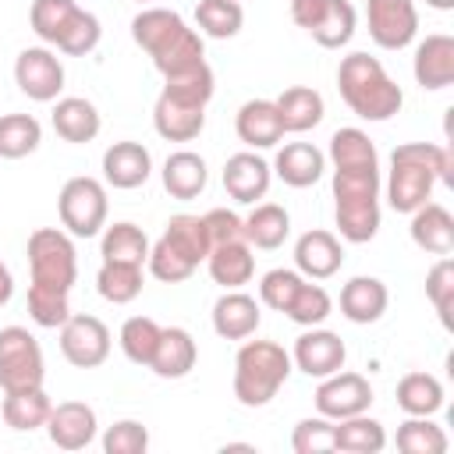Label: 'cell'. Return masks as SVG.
<instances>
[{"mask_svg":"<svg viewBox=\"0 0 454 454\" xmlns=\"http://www.w3.org/2000/svg\"><path fill=\"white\" fill-rule=\"evenodd\" d=\"M333 163V220L344 241L365 245L380 231V153L362 128L330 135Z\"/></svg>","mask_w":454,"mask_h":454,"instance_id":"obj_1","label":"cell"},{"mask_svg":"<svg viewBox=\"0 0 454 454\" xmlns=\"http://www.w3.org/2000/svg\"><path fill=\"white\" fill-rule=\"evenodd\" d=\"M28 319L43 330H60L71 316L67 294L78 280V252L67 231L39 227L28 234Z\"/></svg>","mask_w":454,"mask_h":454,"instance_id":"obj_2","label":"cell"},{"mask_svg":"<svg viewBox=\"0 0 454 454\" xmlns=\"http://www.w3.org/2000/svg\"><path fill=\"white\" fill-rule=\"evenodd\" d=\"M131 39L149 53L153 67L163 78L181 74L206 60L202 35L177 11H167V7H142L131 18Z\"/></svg>","mask_w":454,"mask_h":454,"instance_id":"obj_3","label":"cell"},{"mask_svg":"<svg viewBox=\"0 0 454 454\" xmlns=\"http://www.w3.org/2000/svg\"><path fill=\"white\" fill-rule=\"evenodd\" d=\"M436 181H450V149L436 142H401L390 153L387 202L394 213H415L429 202Z\"/></svg>","mask_w":454,"mask_h":454,"instance_id":"obj_4","label":"cell"},{"mask_svg":"<svg viewBox=\"0 0 454 454\" xmlns=\"http://www.w3.org/2000/svg\"><path fill=\"white\" fill-rule=\"evenodd\" d=\"M337 92L348 110L362 121H390L404 106L401 85L387 74V67L369 53H348L337 67Z\"/></svg>","mask_w":454,"mask_h":454,"instance_id":"obj_5","label":"cell"},{"mask_svg":"<svg viewBox=\"0 0 454 454\" xmlns=\"http://www.w3.org/2000/svg\"><path fill=\"white\" fill-rule=\"evenodd\" d=\"M209 248L213 241H209L206 220L192 213H177L167 220L156 245H149L145 266L160 284H181L199 270V262H206Z\"/></svg>","mask_w":454,"mask_h":454,"instance_id":"obj_6","label":"cell"},{"mask_svg":"<svg viewBox=\"0 0 454 454\" xmlns=\"http://www.w3.org/2000/svg\"><path fill=\"white\" fill-rule=\"evenodd\" d=\"M291 351L277 340H248L234 355V397L245 408H262L277 397V390L291 376Z\"/></svg>","mask_w":454,"mask_h":454,"instance_id":"obj_7","label":"cell"},{"mask_svg":"<svg viewBox=\"0 0 454 454\" xmlns=\"http://www.w3.org/2000/svg\"><path fill=\"white\" fill-rule=\"evenodd\" d=\"M28 25L43 39V46H53L67 57H85L103 39L99 18L74 0H32Z\"/></svg>","mask_w":454,"mask_h":454,"instance_id":"obj_8","label":"cell"},{"mask_svg":"<svg viewBox=\"0 0 454 454\" xmlns=\"http://www.w3.org/2000/svg\"><path fill=\"white\" fill-rule=\"evenodd\" d=\"M57 213H60V227L71 238H96L106 227V184L96 177H67L60 195H57Z\"/></svg>","mask_w":454,"mask_h":454,"instance_id":"obj_9","label":"cell"},{"mask_svg":"<svg viewBox=\"0 0 454 454\" xmlns=\"http://www.w3.org/2000/svg\"><path fill=\"white\" fill-rule=\"evenodd\" d=\"M291 21L305 28L323 50H340L358 28L351 0H291Z\"/></svg>","mask_w":454,"mask_h":454,"instance_id":"obj_10","label":"cell"},{"mask_svg":"<svg viewBox=\"0 0 454 454\" xmlns=\"http://www.w3.org/2000/svg\"><path fill=\"white\" fill-rule=\"evenodd\" d=\"M43 376H46V362L35 333H28L25 326H4L0 330V390L14 394V390L43 387Z\"/></svg>","mask_w":454,"mask_h":454,"instance_id":"obj_11","label":"cell"},{"mask_svg":"<svg viewBox=\"0 0 454 454\" xmlns=\"http://www.w3.org/2000/svg\"><path fill=\"white\" fill-rule=\"evenodd\" d=\"M60 355L74 369H96L110 358V330L99 316L71 312L60 323Z\"/></svg>","mask_w":454,"mask_h":454,"instance_id":"obj_12","label":"cell"},{"mask_svg":"<svg viewBox=\"0 0 454 454\" xmlns=\"http://www.w3.org/2000/svg\"><path fill=\"white\" fill-rule=\"evenodd\" d=\"M14 85L35 99V103H53L60 99L64 89V64L57 57V50L50 46H25L14 57Z\"/></svg>","mask_w":454,"mask_h":454,"instance_id":"obj_13","label":"cell"},{"mask_svg":"<svg viewBox=\"0 0 454 454\" xmlns=\"http://www.w3.org/2000/svg\"><path fill=\"white\" fill-rule=\"evenodd\" d=\"M369 39L380 50H404L419 35V7L415 0H365Z\"/></svg>","mask_w":454,"mask_h":454,"instance_id":"obj_14","label":"cell"},{"mask_svg":"<svg viewBox=\"0 0 454 454\" xmlns=\"http://www.w3.org/2000/svg\"><path fill=\"white\" fill-rule=\"evenodd\" d=\"M312 401H316V411H319L323 419L337 422V419L369 411V404H372V387H369V380H365L362 372H344V369H337V372H330V376L319 380Z\"/></svg>","mask_w":454,"mask_h":454,"instance_id":"obj_15","label":"cell"},{"mask_svg":"<svg viewBox=\"0 0 454 454\" xmlns=\"http://www.w3.org/2000/svg\"><path fill=\"white\" fill-rule=\"evenodd\" d=\"M344 362H348V348H344L340 333L323 330V326H305V333L291 348V365L312 380H323V376L344 369Z\"/></svg>","mask_w":454,"mask_h":454,"instance_id":"obj_16","label":"cell"},{"mask_svg":"<svg viewBox=\"0 0 454 454\" xmlns=\"http://www.w3.org/2000/svg\"><path fill=\"white\" fill-rule=\"evenodd\" d=\"M270 181H273V170L255 149L234 153L223 163V192L241 206H255L259 199H266Z\"/></svg>","mask_w":454,"mask_h":454,"instance_id":"obj_17","label":"cell"},{"mask_svg":"<svg viewBox=\"0 0 454 454\" xmlns=\"http://www.w3.org/2000/svg\"><path fill=\"white\" fill-rule=\"evenodd\" d=\"M96 411L85 401H60L46 419V436L60 450H85L96 440Z\"/></svg>","mask_w":454,"mask_h":454,"instance_id":"obj_18","label":"cell"},{"mask_svg":"<svg viewBox=\"0 0 454 454\" xmlns=\"http://www.w3.org/2000/svg\"><path fill=\"white\" fill-rule=\"evenodd\" d=\"M344 266V245L333 231H305L294 241V270L309 280H330Z\"/></svg>","mask_w":454,"mask_h":454,"instance_id":"obj_19","label":"cell"},{"mask_svg":"<svg viewBox=\"0 0 454 454\" xmlns=\"http://www.w3.org/2000/svg\"><path fill=\"white\" fill-rule=\"evenodd\" d=\"M411 74L426 92H440L454 82V35L433 32L415 46Z\"/></svg>","mask_w":454,"mask_h":454,"instance_id":"obj_20","label":"cell"},{"mask_svg":"<svg viewBox=\"0 0 454 454\" xmlns=\"http://www.w3.org/2000/svg\"><path fill=\"white\" fill-rule=\"evenodd\" d=\"M153 174V156L142 142H114L106 153H103V181L110 188H121V192H131V188H142Z\"/></svg>","mask_w":454,"mask_h":454,"instance_id":"obj_21","label":"cell"},{"mask_svg":"<svg viewBox=\"0 0 454 454\" xmlns=\"http://www.w3.org/2000/svg\"><path fill=\"white\" fill-rule=\"evenodd\" d=\"M234 131L255 153L259 149H273L287 135L273 99H248V103H241L238 114H234Z\"/></svg>","mask_w":454,"mask_h":454,"instance_id":"obj_22","label":"cell"},{"mask_svg":"<svg viewBox=\"0 0 454 454\" xmlns=\"http://www.w3.org/2000/svg\"><path fill=\"white\" fill-rule=\"evenodd\" d=\"M259 323H262V309L241 287L238 291H223L213 301V330L223 340H245V337H252L259 330Z\"/></svg>","mask_w":454,"mask_h":454,"instance_id":"obj_23","label":"cell"},{"mask_svg":"<svg viewBox=\"0 0 454 454\" xmlns=\"http://www.w3.org/2000/svg\"><path fill=\"white\" fill-rule=\"evenodd\" d=\"M153 128L167 142H192L206 128V106H195V103H184V99L160 92L156 106H153Z\"/></svg>","mask_w":454,"mask_h":454,"instance_id":"obj_24","label":"cell"},{"mask_svg":"<svg viewBox=\"0 0 454 454\" xmlns=\"http://www.w3.org/2000/svg\"><path fill=\"white\" fill-rule=\"evenodd\" d=\"M390 305V291L380 277H351L344 287H340V316L348 323H358V326H369L376 319H383Z\"/></svg>","mask_w":454,"mask_h":454,"instance_id":"obj_25","label":"cell"},{"mask_svg":"<svg viewBox=\"0 0 454 454\" xmlns=\"http://www.w3.org/2000/svg\"><path fill=\"white\" fill-rule=\"evenodd\" d=\"M195 362H199L195 337L184 326H163L160 340H156V351L149 358V369L160 380H181V376H188L195 369Z\"/></svg>","mask_w":454,"mask_h":454,"instance_id":"obj_26","label":"cell"},{"mask_svg":"<svg viewBox=\"0 0 454 454\" xmlns=\"http://www.w3.org/2000/svg\"><path fill=\"white\" fill-rule=\"evenodd\" d=\"M270 170L287 184V188H312L323 170H326V156L323 149H316L312 142H287L277 149Z\"/></svg>","mask_w":454,"mask_h":454,"instance_id":"obj_27","label":"cell"},{"mask_svg":"<svg viewBox=\"0 0 454 454\" xmlns=\"http://www.w3.org/2000/svg\"><path fill=\"white\" fill-rule=\"evenodd\" d=\"M50 121H53V131H57L64 142H71V145L92 142V138L99 135V128H103L99 110H96L85 96H60V99H53Z\"/></svg>","mask_w":454,"mask_h":454,"instance_id":"obj_28","label":"cell"},{"mask_svg":"<svg viewBox=\"0 0 454 454\" xmlns=\"http://www.w3.org/2000/svg\"><path fill=\"white\" fill-rule=\"evenodd\" d=\"M206 266H209L213 284H220L223 291H238L255 277V255H252V245L245 238L213 245L206 255Z\"/></svg>","mask_w":454,"mask_h":454,"instance_id":"obj_29","label":"cell"},{"mask_svg":"<svg viewBox=\"0 0 454 454\" xmlns=\"http://www.w3.org/2000/svg\"><path fill=\"white\" fill-rule=\"evenodd\" d=\"M411 216V241L429 255H450L454 252V216L440 202H422Z\"/></svg>","mask_w":454,"mask_h":454,"instance_id":"obj_30","label":"cell"},{"mask_svg":"<svg viewBox=\"0 0 454 454\" xmlns=\"http://www.w3.org/2000/svg\"><path fill=\"white\" fill-rule=\"evenodd\" d=\"M206 181H209V167H206V160L199 153L177 149V153L167 156V163H163V188L170 192V199H181V202L199 199L206 192Z\"/></svg>","mask_w":454,"mask_h":454,"instance_id":"obj_31","label":"cell"},{"mask_svg":"<svg viewBox=\"0 0 454 454\" xmlns=\"http://www.w3.org/2000/svg\"><path fill=\"white\" fill-rule=\"evenodd\" d=\"M241 231H245V241L252 248L273 252L291 234V213L284 206H277V202H255V209L241 220Z\"/></svg>","mask_w":454,"mask_h":454,"instance_id":"obj_32","label":"cell"},{"mask_svg":"<svg viewBox=\"0 0 454 454\" xmlns=\"http://www.w3.org/2000/svg\"><path fill=\"white\" fill-rule=\"evenodd\" d=\"M333 447L344 454H380L387 447V429L369 411L333 422Z\"/></svg>","mask_w":454,"mask_h":454,"instance_id":"obj_33","label":"cell"},{"mask_svg":"<svg viewBox=\"0 0 454 454\" xmlns=\"http://www.w3.org/2000/svg\"><path fill=\"white\" fill-rule=\"evenodd\" d=\"M273 103H277V114L284 121V131H294V135L316 128L323 121V114H326V103L312 85H291Z\"/></svg>","mask_w":454,"mask_h":454,"instance_id":"obj_34","label":"cell"},{"mask_svg":"<svg viewBox=\"0 0 454 454\" xmlns=\"http://www.w3.org/2000/svg\"><path fill=\"white\" fill-rule=\"evenodd\" d=\"M99 255H103V262H131V266H142L149 259V238H145V231L138 223L117 220V223L103 227Z\"/></svg>","mask_w":454,"mask_h":454,"instance_id":"obj_35","label":"cell"},{"mask_svg":"<svg viewBox=\"0 0 454 454\" xmlns=\"http://www.w3.org/2000/svg\"><path fill=\"white\" fill-rule=\"evenodd\" d=\"M4 422L14 429V433H32L39 426H46L50 411H53V401L43 387H28V390H14V394H4Z\"/></svg>","mask_w":454,"mask_h":454,"instance_id":"obj_36","label":"cell"},{"mask_svg":"<svg viewBox=\"0 0 454 454\" xmlns=\"http://www.w3.org/2000/svg\"><path fill=\"white\" fill-rule=\"evenodd\" d=\"M397 408L404 415H436L443 408V383L433 372H408L397 383Z\"/></svg>","mask_w":454,"mask_h":454,"instance_id":"obj_37","label":"cell"},{"mask_svg":"<svg viewBox=\"0 0 454 454\" xmlns=\"http://www.w3.org/2000/svg\"><path fill=\"white\" fill-rule=\"evenodd\" d=\"M195 25H199V35L234 39L245 25V11L238 0H199L195 4Z\"/></svg>","mask_w":454,"mask_h":454,"instance_id":"obj_38","label":"cell"},{"mask_svg":"<svg viewBox=\"0 0 454 454\" xmlns=\"http://www.w3.org/2000/svg\"><path fill=\"white\" fill-rule=\"evenodd\" d=\"M43 142V124L32 114H4L0 117V160H21L35 153Z\"/></svg>","mask_w":454,"mask_h":454,"instance_id":"obj_39","label":"cell"},{"mask_svg":"<svg viewBox=\"0 0 454 454\" xmlns=\"http://www.w3.org/2000/svg\"><path fill=\"white\" fill-rule=\"evenodd\" d=\"M96 291L110 305H128L142 294V266L131 262H103L96 273Z\"/></svg>","mask_w":454,"mask_h":454,"instance_id":"obj_40","label":"cell"},{"mask_svg":"<svg viewBox=\"0 0 454 454\" xmlns=\"http://www.w3.org/2000/svg\"><path fill=\"white\" fill-rule=\"evenodd\" d=\"M397 450H404V454H443L447 450V433H443V426L433 422V415H408L397 426Z\"/></svg>","mask_w":454,"mask_h":454,"instance_id":"obj_41","label":"cell"},{"mask_svg":"<svg viewBox=\"0 0 454 454\" xmlns=\"http://www.w3.org/2000/svg\"><path fill=\"white\" fill-rule=\"evenodd\" d=\"M163 92L174 96V99H184V103H195V106H209L213 92H216V78H213V67L202 60L181 74H170L163 78Z\"/></svg>","mask_w":454,"mask_h":454,"instance_id":"obj_42","label":"cell"},{"mask_svg":"<svg viewBox=\"0 0 454 454\" xmlns=\"http://www.w3.org/2000/svg\"><path fill=\"white\" fill-rule=\"evenodd\" d=\"M330 312H333V298L326 294L323 284H312L309 277L301 280V287L294 291L291 305L284 309V316H287L291 323H298V326H319Z\"/></svg>","mask_w":454,"mask_h":454,"instance_id":"obj_43","label":"cell"},{"mask_svg":"<svg viewBox=\"0 0 454 454\" xmlns=\"http://www.w3.org/2000/svg\"><path fill=\"white\" fill-rule=\"evenodd\" d=\"M160 330H163V326H160L156 319H149V316H131V319H124V326H121V351H124V358L149 369V358H153V351H156Z\"/></svg>","mask_w":454,"mask_h":454,"instance_id":"obj_44","label":"cell"},{"mask_svg":"<svg viewBox=\"0 0 454 454\" xmlns=\"http://www.w3.org/2000/svg\"><path fill=\"white\" fill-rule=\"evenodd\" d=\"M426 298L433 301L440 323L450 330L454 319H450V309H454V259L450 255H440L436 266L426 273Z\"/></svg>","mask_w":454,"mask_h":454,"instance_id":"obj_45","label":"cell"},{"mask_svg":"<svg viewBox=\"0 0 454 454\" xmlns=\"http://www.w3.org/2000/svg\"><path fill=\"white\" fill-rule=\"evenodd\" d=\"M301 280H305V277H301L298 270H284V266H277V270L262 273V280H259V301L270 305L273 312H284V309L291 305L294 291L301 287Z\"/></svg>","mask_w":454,"mask_h":454,"instance_id":"obj_46","label":"cell"},{"mask_svg":"<svg viewBox=\"0 0 454 454\" xmlns=\"http://www.w3.org/2000/svg\"><path fill=\"white\" fill-rule=\"evenodd\" d=\"M103 450L106 454H145L149 450V429L138 419H121V422L106 426Z\"/></svg>","mask_w":454,"mask_h":454,"instance_id":"obj_47","label":"cell"},{"mask_svg":"<svg viewBox=\"0 0 454 454\" xmlns=\"http://www.w3.org/2000/svg\"><path fill=\"white\" fill-rule=\"evenodd\" d=\"M291 447L294 454H330L333 447V422L316 415V419H301L291 433Z\"/></svg>","mask_w":454,"mask_h":454,"instance_id":"obj_48","label":"cell"},{"mask_svg":"<svg viewBox=\"0 0 454 454\" xmlns=\"http://www.w3.org/2000/svg\"><path fill=\"white\" fill-rule=\"evenodd\" d=\"M202 220H206V231H209V241H213V245H223V241H238V238H245V231H241V216H238L234 209L216 206V209H209Z\"/></svg>","mask_w":454,"mask_h":454,"instance_id":"obj_49","label":"cell"},{"mask_svg":"<svg viewBox=\"0 0 454 454\" xmlns=\"http://www.w3.org/2000/svg\"><path fill=\"white\" fill-rule=\"evenodd\" d=\"M11 294H14V277H11V270H7V262L0 259V309L11 301Z\"/></svg>","mask_w":454,"mask_h":454,"instance_id":"obj_50","label":"cell"},{"mask_svg":"<svg viewBox=\"0 0 454 454\" xmlns=\"http://www.w3.org/2000/svg\"><path fill=\"white\" fill-rule=\"evenodd\" d=\"M426 7H433V11H450L454 0H426Z\"/></svg>","mask_w":454,"mask_h":454,"instance_id":"obj_51","label":"cell"},{"mask_svg":"<svg viewBox=\"0 0 454 454\" xmlns=\"http://www.w3.org/2000/svg\"><path fill=\"white\" fill-rule=\"evenodd\" d=\"M135 4H145V7H149V4H156V0H135Z\"/></svg>","mask_w":454,"mask_h":454,"instance_id":"obj_52","label":"cell"}]
</instances>
